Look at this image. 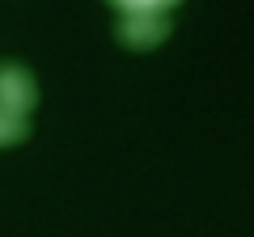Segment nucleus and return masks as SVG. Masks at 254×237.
I'll list each match as a JSON object with an SVG mask.
<instances>
[{
	"label": "nucleus",
	"instance_id": "f03ea898",
	"mask_svg": "<svg viewBox=\"0 0 254 237\" xmlns=\"http://www.w3.org/2000/svg\"><path fill=\"white\" fill-rule=\"evenodd\" d=\"M170 34V21H165V13H123V21H119V38H123L127 47H157L161 38Z\"/></svg>",
	"mask_w": 254,
	"mask_h": 237
},
{
	"label": "nucleus",
	"instance_id": "20e7f679",
	"mask_svg": "<svg viewBox=\"0 0 254 237\" xmlns=\"http://www.w3.org/2000/svg\"><path fill=\"white\" fill-rule=\"evenodd\" d=\"M110 4H115L119 13H165V9H174V4H178V0H110Z\"/></svg>",
	"mask_w": 254,
	"mask_h": 237
},
{
	"label": "nucleus",
	"instance_id": "f257e3e1",
	"mask_svg": "<svg viewBox=\"0 0 254 237\" xmlns=\"http://www.w3.org/2000/svg\"><path fill=\"white\" fill-rule=\"evenodd\" d=\"M34 102H38L34 76H30L21 64H0V106L17 110V115H30Z\"/></svg>",
	"mask_w": 254,
	"mask_h": 237
},
{
	"label": "nucleus",
	"instance_id": "7ed1b4c3",
	"mask_svg": "<svg viewBox=\"0 0 254 237\" xmlns=\"http://www.w3.org/2000/svg\"><path fill=\"white\" fill-rule=\"evenodd\" d=\"M21 140H30V115H17V110L0 106V148L21 144Z\"/></svg>",
	"mask_w": 254,
	"mask_h": 237
}]
</instances>
